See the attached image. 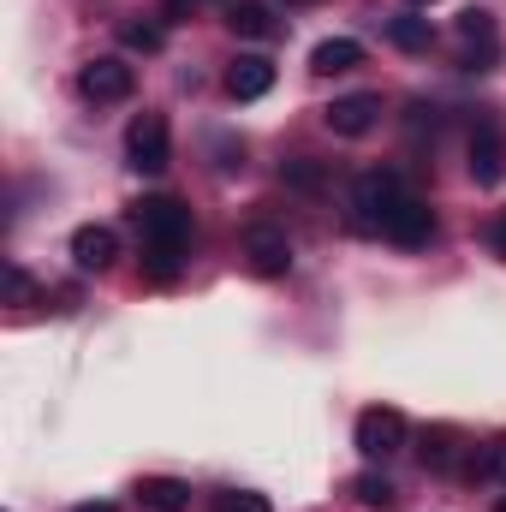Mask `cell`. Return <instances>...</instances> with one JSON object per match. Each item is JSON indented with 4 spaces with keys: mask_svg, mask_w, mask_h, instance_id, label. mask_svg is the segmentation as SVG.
I'll return each instance as SVG.
<instances>
[{
    "mask_svg": "<svg viewBox=\"0 0 506 512\" xmlns=\"http://www.w3.org/2000/svg\"><path fill=\"white\" fill-rule=\"evenodd\" d=\"M227 30H233V36H245V42H268V36H280L274 12H268L262 0H239V6L227 12Z\"/></svg>",
    "mask_w": 506,
    "mask_h": 512,
    "instance_id": "15",
    "label": "cell"
},
{
    "mask_svg": "<svg viewBox=\"0 0 506 512\" xmlns=\"http://www.w3.org/2000/svg\"><path fill=\"white\" fill-rule=\"evenodd\" d=\"M143 512H185L191 507V483H179V477H137V489H131Z\"/></svg>",
    "mask_w": 506,
    "mask_h": 512,
    "instance_id": "13",
    "label": "cell"
},
{
    "mask_svg": "<svg viewBox=\"0 0 506 512\" xmlns=\"http://www.w3.org/2000/svg\"><path fill=\"white\" fill-rule=\"evenodd\" d=\"M465 155H471V179H477L483 191H495V185L506 179V126L501 120H477Z\"/></svg>",
    "mask_w": 506,
    "mask_h": 512,
    "instance_id": "5",
    "label": "cell"
},
{
    "mask_svg": "<svg viewBox=\"0 0 506 512\" xmlns=\"http://www.w3.org/2000/svg\"><path fill=\"white\" fill-rule=\"evenodd\" d=\"M215 512H274V501L256 495V489H221L215 495Z\"/></svg>",
    "mask_w": 506,
    "mask_h": 512,
    "instance_id": "21",
    "label": "cell"
},
{
    "mask_svg": "<svg viewBox=\"0 0 506 512\" xmlns=\"http://www.w3.org/2000/svg\"><path fill=\"white\" fill-rule=\"evenodd\" d=\"M399 197H405V185H399L393 167H370V173H358V179H352V227H358V233H381L387 215L399 209Z\"/></svg>",
    "mask_w": 506,
    "mask_h": 512,
    "instance_id": "2",
    "label": "cell"
},
{
    "mask_svg": "<svg viewBox=\"0 0 506 512\" xmlns=\"http://www.w3.org/2000/svg\"><path fill=\"white\" fill-rule=\"evenodd\" d=\"M322 126L334 131V137H370L381 126V96H370V90L340 96L334 108H322Z\"/></svg>",
    "mask_w": 506,
    "mask_h": 512,
    "instance_id": "10",
    "label": "cell"
},
{
    "mask_svg": "<svg viewBox=\"0 0 506 512\" xmlns=\"http://www.w3.org/2000/svg\"><path fill=\"white\" fill-rule=\"evenodd\" d=\"M423 465L429 471H453L459 465V429L453 423H429L423 429Z\"/></svg>",
    "mask_w": 506,
    "mask_h": 512,
    "instance_id": "17",
    "label": "cell"
},
{
    "mask_svg": "<svg viewBox=\"0 0 506 512\" xmlns=\"http://www.w3.org/2000/svg\"><path fill=\"white\" fill-rule=\"evenodd\" d=\"M399 447H405V411L370 405V411L358 417V453H364V459H393Z\"/></svg>",
    "mask_w": 506,
    "mask_h": 512,
    "instance_id": "8",
    "label": "cell"
},
{
    "mask_svg": "<svg viewBox=\"0 0 506 512\" xmlns=\"http://www.w3.org/2000/svg\"><path fill=\"white\" fill-rule=\"evenodd\" d=\"M126 155L137 173H167V161H173V131L161 114H137L126 126Z\"/></svg>",
    "mask_w": 506,
    "mask_h": 512,
    "instance_id": "3",
    "label": "cell"
},
{
    "mask_svg": "<svg viewBox=\"0 0 506 512\" xmlns=\"http://www.w3.org/2000/svg\"><path fill=\"white\" fill-rule=\"evenodd\" d=\"M72 262H78L84 274H108V268L120 262V233L102 227V221L78 227V233H72Z\"/></svg>",
    "mask_w": 506,
    "mask_h": 512,
    "instance_id": "11",
    "label": "cell"
},
{
    "mask_svg": "<svg viewBox=\"0 0 506 512\" xmlns=\"http://www.w3.org/2000/svg\"><path fill=\"white\" fill-rule=\"evenodd\" d=\"M489 245H495V256H506V215H495V227H489Z\"/></svg>",
    "mask_w": 506,
    "mask_h": 512,
    "instance_id": "25",
    "label": "cell"
},
{
    "mask_svg": "<svg viewBox=\"0 0 506 512\" xmlns=\"http://www.w3.org/2000/svg\"><path fill=\"white\" fill-rule=\"evenodd\" d=\"M411 6H429V0H411Z\"/></svg>",
    "mask_w": 506,
    "mask_h": 512,
    "instance_id": "28",
    "label": "cell"
},
{
    "mask_svg": "<svg viewBox=\"0 0 506 512\" xmlns=\"http://www.w3.org/2000/svg\"><path fill=\"white\" fill-rule=\"evenodd\" d=\"M495 512H506V501H501V507H495Z\"/></svg>",
    "mask_w": 506,
    "mask_h": 512,
    "instance_id": "29",
    "label": "cell"
},
{
    "mask_svg": "<svg viewBox=\"0 0 506 512\" xmlns=\"http://www.w3.org/2000/svg\"><path fill=\"white\" fill-rule=\"evenodd\" d=\"M131 227H137V239H143V268H149V280H179V268H185V251H191V239H197V221H191V209L179 203V197H143V203H131Z\"/></svg>",
    "mask_w": 506,
    "mask_h": 512,
    "instance_id": "1",
    "label": "cell"
},
{
    "mask_svg": "<svg viewBox=\"0 0 506 512\" xmlns=\"http://www.w3.org/2000/svg\"><path fill=\"white\" fill-rule=\"evenodd\" d=\"M286 6H316V0H286Z\"/></svg>",
    "mask_w": 506,
    "mask_h": 512,
    "instance_id": "27",
    "label": "cell"
},
{
    "mask_svg": "<svg viewBox=\"0 0 506 512\" xmlns=\"http://www.w3.org/2000/svg\"><path fill=\"white\" fill-rule=\"evenodd\" d=\"M352 66H364V42H352V36H328V42H316V54H310V72H322V78H340V72H352Z\"/></svg>",
    "mask_w": 506,
    "mask_h": 512,
    "instance_id": "14",
    "label": "cell"
},
{
    "mask_svg": "<svg viewBox=\"0 0 506 512\" xmlns=\"http://www.w3.org/2000/svg\"><path fill=\"white\" fill-rule=\"evenodd\" d=\"M453 30H459V42H465V66H471V72H495V66H501V30H495V12L465 6Z\"/></svg>",
    "mask_w": 506,
    "mask_h": 512,
    "instance_id": "4",
    "label": "cell"
},
{
    "mask_svg": "<svg viewBox=\"0 0 506 512\" xmlns=\"http://www.w3.org/2000/svg\"><path fill=\"white\" fill-rule=\"evenodd\" d=\"M215 155H221V161H215L221 173H239V167H245V143H233V137H221V143H215Z\"/></svg>",
    "mask_w": 506,
    "mask_h": 512,
    "instance_id": "22",
    "label": "cell"
},
{
    "mask_svg": "<svg viewBox=\"0 0 506 512\" xmlns=\"http://www.w3.org/2000/svg\"><path fill=\"white\" fill-rule=\"evenodd\" d=\"M72 512H114V501H84V507H72Z\"/></svg>",
    "mask_w": 506,
    "mask_h": 512,
    "instance_id": "26",
    "label": "cell"
},
{
    "mask_svg": "<svg viewBox=\"0 0 506 512\" xmlns=\"http://www.w3.org/2000/svg\"><path fill=\"white\" fill-rule=\"evenodd\" d=\"M24 298H30V274L12 262V268H6V304H24Z\"/></svg>",
    "mask_w": 506,
    "mask_h": 512,
    "instance_id": "23",
    "label": "cell"
},
{
    "mask_svg": "<svg viewBox=\"0 0 506 512\" xmlns=\"http://www.w3.org/2000/svg\"><path fill=\"white\" fill-rule=\"evenodd\" d=\"M483 471L506 483V435H501V441H489V453H483Z\"/></svg>",
    "mask_w": 506,
    "mask_h": 512,
    "instance_id": "24",
    "label": "cell"
},
{
    "mask_svg": "<svg viewBox=\"0 0 506 512\" xmlns=\"http://www.w3.org/2000/svg\"><path fill=\"white\" fill-rule=\"evenodd\" d=\"M280 179H286L292 191H322V185H328V167H322V161H310V155H298V161H286V167H280Z\"/></svg>",
    "mask_w": 506,
    "mask_h": 512,
    "instance_id": "20",
    "label": "cell"
},
{
    "mask_svg": "<svg viewBox=\"0 0 506 512\" xmlns=\"http://www.w3.org/2000/svg\"><path fill=\"white\" fill-rule=\"evenodd\" d=\"M387 42H393L399 54H429L435 30H429V18H417V12H399V18H387Z\"/></svg>",
    "mask_w": 506,
    "mask_h": 512,
    "instance_id": "16",
    "label": "cell"
},
{
    "mask_svg": "<svg viewBox=\"0 0 506 512\" xmlns=\"http://www.w3.org/2000/svg\"><path fill=\"white\" fill-rule=\"evenodd\" d=\"M268 90H274V60L239 54V60L227 66V96H233V102H262Z\"/></svg>",
    "mask_w": 506,
    "mask_h": 512,
    "instance_id": "12",
    "label": "cell"
},
{
    "mask_svg": "<svg viewBox=\"0 0 506 512\" xmlns=\"http://www.w3.org/2000/svg\"><path fill=\"white\" fill-rule=\"evenodd\" d=\"M120 42H126L131 54H161L167 48V30L155 18H131V24H120Z\"/></svg>",
    "mask_w": 506,
    "mask_h": 512,
    "instance_id": "19",
    "label": "cell"
},
{
    "mask_svg": "<svg viewBox=\"0 0 506 512\" xmlns=\"http://www.w3.org/2000/svg\"><path fill=\"white\" fill-rule=\"evenodd\" d=\"M381 239H393L399 251H423L429 239H435V209L423 203V197H399V209L387 215V227H381Z\"/></svg>",
    "mask_w": 506,
    "mask_h": 512,
    "instance_id": "9",
    "label": "cell"
},
{
    "mask_svg": "<svg viewBox=\"0 0 506 512\" xmlns=\"http://www.w3.org/2000/svg\"><path fill=\"white\" fill-rule=\"evenodd\" d=\"M352 495H358V507H370V512H399V489H393L381 471L352 477Z\"/></svg>",
    "mask_w": 506,
    "mask_h": 512,
    "instance_id": "18",
    "label": "cell"
},
{
    "mask_svg": "<svg viewBox=\"0 0 506 512\" xmlns=\"http://www.w3.org/2000/svg\"><path fill=\"white\" fill-rule=\"evenodd\" d=\"M78 90H84V102H96V108H108V102H126L131 90H137V72H131L126 60H114V54H102V60H90V66L78 72Z\"/></svg>",
    "mask_w": 506,
    "mask_h": 512,
    "instance_id": "7",
    "label": "cell"
},
{
    "mask_svg": "<svg viewBox=\"0 0 506 512\" xmlns=\"http://www.w3.org/2000/svg\"><path fill=\"white\" fill-rule=\"evenodd\" d=\"M245 262H251L256 280H280L286 268H292V239L280 233V227H268V221H256V227H245Z\"/></svg>",
    "mask_w": 506,
    "mask_h": 512,
    "instance_id": "6",
    "label": "cell"
}]
</instances>
